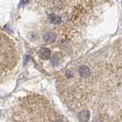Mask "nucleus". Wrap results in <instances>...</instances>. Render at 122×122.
I'll return each instance as SVG.
<instances>
[{
    "mask_svg": "<svg viewBox=\"0 0 122 122\" xmlns=\"http://www.w3.org/2000/svg\"><path fill=\"white\" fill-rule=\"evenodd\" d=\"M43 39H44V41L46 42H49V43L54 42L55 40H56V35H55L54 33H52V32H48V33H46L43 36Z\"/></svg>",
    "mask_w": 122,
    "mask_h": 122,
    "instance_id": "obj_1",
    "label": "nucleus"
},
{
    "mask_svg": "<svg viewBox=\"0 0 122 122\" xmlns=\"http://www.w3.org/2000/svg\"><path fill=\"white\" fill-rule=\"evenodd\" d=\"M78 117H79V119L81 121L86 122L89 119V117H90V113H89L88 110H84V111H82V112L79 113Z\"/></svg>",
    "mask_w": 122,
    "mask_h": 122,
    "instance_id": "obj_2",
    "label": "nucleus"
},
{
    "mask_svg": "<svg viewBox=\"0 0 122 122\" xmlns=\"http://www.w3.org/2000/svg\"><path fill=\"white\" fill-rule=\"evenodd\" d=\"M79 73L82 77H87L90 75L91 71H90L89 67H87V66H81L79 69Z\"/></svg>",
    "mask_w": 122,
    "mask_h": 122,
    "instance_id": "obj_3",
    "label": "nucleus"
},
{
    "mask_svg": "<svg viewBox=\"0 0 122 122\" xmlns=\"http://www.w3.org/2000/svg\"><path fill=\"white\" fill-rule=\"evenodd\" d=\"M49 19L52 24H60L61 22V18L59 16H57L56 14H50Z\"/></svg>",
    "mask_w": 122,
    "mask_h": 122,
    "instance_id": "obj_4",
    "label": "nucleus"
},
{
    "mask_svg": "<svg viewBox=\"0 0 122 122\" xmlns=\"http://www.w3.org/2000/svg\"><path fill=\"white\" fill-rule=\"evenodd\" d=\"M40 55H41V58H42L44 60H47L50 58V55H51V51L49 49L47 48H42V49L40 51Z\"/></svg>",
    "mask_w": 122,
    "mask_h": 122,
    "instance_id": "obj_5",
    "label": "nucleus"
}]
</instances>
